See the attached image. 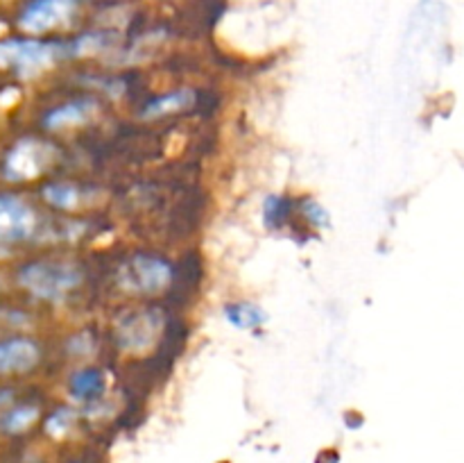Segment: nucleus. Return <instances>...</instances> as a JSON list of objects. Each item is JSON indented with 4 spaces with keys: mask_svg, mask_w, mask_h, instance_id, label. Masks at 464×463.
I'll list each match as a JSON object with an SVG mask.
<instances>
[{
    "mask_svg": "<svg viewBox=\"0 0 464 463\" xmlns=\"http://www.w3.org/2000/svg\"><path fill=\"white\" fill-rule=\"evenodd\" d=\"M98 112L100 104L93 98H75L57 104V107H50L41 118V125L50 132L68 130V127L86 125V123L98 116Z\"/></svg>",
    "mask_w": 464,
    "mask_h": 463,
    "instance_id": "1a4fd4ad",
    "label": "nucleus"
},
{
    "mask_svg": "<svg viewBox=\"0 0 464 463\" xmlns=\"http://www.w3.org/2000/svg\"><path fill=\"white\" fill-rule=\"evenodd\" d=\"M41 198L48 207L57 209L63 213H75L80 209H84L86 204H91V191L80 186L77 182H63V180H53L45 182L44 189H41Z\"/></svg>",
    "mask_w": 464,
    "mask_h": 463,
    "instance_id": "9b49d317",
    "label": "nucleus"
},
{
    "mask_svg": "<svg viewBox=\"0 0 464 463\" xmlns=\"http://www.w3.org/2000/svg\"><path fill=\"white\" fill-rule=\"evenodd\" d=\"M66 57H77L75 41L5 39L0 41V68L18 77H34Z\"/></svg>",
    "mask_w": 464,
    "mask_h": 463,
    "instance_id": "f03ea898",
    "label": "nucleus"
},
{
    "mask_svg": "<svg viewBox=\"0 0 464 463\" xmlns=\"http://www.w3.org/2000/svg\"><path fill=\"white\" fill-rule=\"evenodd\" d=\"M195 100H198V94L190 86H181V89L168 91V94L145 103V107L140 109V118H145V121H159V118L184 113L193 107Z\"/></svg>",
    "mask_w": 464,
    "mask_h": 463,
    "instance_id": "ddd939ff",
    "label": "nucleus"
},
{
    "mask_svg": "<svg viewBox=\"0 0 464 463\" xmlns=\"http://www.w3.org/2000/svg\"><path fill=\"white\" fill-rule=\"evenodd\" d=\"M84 280L82 266L68 259H32L16 271V284L45 304L68 302L84 286Z\"/></svg>",
    "mask_w": 464,
    "mask_h": 463,
    "instance_id": "f257e3e1",
    "label": "nucleus"
},
{
    "mask_svg": "<svg viewBox=\"0 0 464 463\" xmlns=\"http://www.w3.org/2000/svg\"><path fill=\"white\" fill-rule=\"evenodd\" d=\"M80 12V0H30L18 14V27L27 34H48L71 25Z\"/></svg>",
    "mask_w": 464,
    "mask_h": 463,
    "instance_id": "0eeeda50",
    "label": "nucleus"
},
{
    "mask_svg": "<svg viewBox=\"0 0 464 463\" xmlns=\"http://www.w3.org/2000/svg\"><path fill=\"white\" fill-rule=\"evenodd\" d=\"M75 422H77L75 409L59 407V409H54L53 413H48V418L44 420V429L50 438L62 440L71 434L72 427H75Z\"/></svg>",
    "mask_w": 464,
    "mask_h": 463,
    "instance_id": "4468645a",
    "label": "nucleus"
},
{
    "mask_svg": "<svg viewBox=\"0 0 464 463\" xmlns=\"http://www.w3.org/2000/svg\"><path fill=\"white\" fill-rule=\"evenodd\" d=\"M57 148L45 139H21L3 157V175L12 182L39 180L53 168Z\"/></svg>",
    "mask_w": 464,
    "mask_h": 463,
    "instance_id": "39448f33",
    "label": "nucleus"
},
{
    "mask_svg": "<svg viewBox=\"0 0 464 463\" xmlns=\"http://www.w3.org/2000/svg\"><path fill=\"white\" fill-rule=\"evenodd\" d=\"M225 313L227 318H229L231 325L240 327V330H254V327L266 322V313H263V309H258L256 304H249V302L229 304Z\"/></svg>",
    "mask_w": 464,
    "mask_h": 463,
    "instance_id": "2eb2a0df",
    "label": "nucleus"
},
{
    "mask_svg": "<svg viewBox=\"0 0 464 463\" xmlns=\"http://www.w3.org/2000/svg\"><path fill=\"white\" fill-rule=\"evenodd\" d=\"M175 281V266L152 252H134L116 268V286L130 295L154 298Z\"/></svg>",
    "mask_w": 464,
    "mask_h": 463,
    "instance_id": "7ed1b4c3",
    "label": "nucleus"
},
{
    "mask_svg": "<svg viewBox=\"0 0 464 463\" xmlns=\"http://www.w3.org/2000/svg\"><path fill=\"white\" fill-rule=\"evenodd\" d=\"M63 463H86V461H82V458H68V461H63Z\"/></svg>",
    "mask_w": 464,
    "mask_h": 463,
    "instance_id": "f3484780",
    "label": "nucleus"
},
{
    "mask_svg": "<svg viewBox=\"0 0 464 463\" xmlns=\"http://www.w3.org/2000/svg\"><path fill=\"white\" fill-rule=\"evenodd\" d=\"M44 234L34 204L12 191H0V245H23Z\"/></svg>",
    "mask_w": 464,
    "mask_h": 463,
    "instance_id": "20e7f679",
    "label": "nucleus"
},
{
    "mask_svg": "<svg viewBox=\"0 0 464 463\" xmlns=\"http://www.w3.org/2000/svg\"><path fill=\"white\" fill-rule=\"evenodd\" d=\"M44 359L39 340L30 336L0 339V377H21L34 370Z\"/></svg>",
    "mask_w": 464,
    "mask_h": 463,
    "instance_id": "6e6552de",
    "label": "nucleus"
},
{
    "mask_svg": "<svg viewBox=\"0 0 464 463\" xmlns=\"http://www.w3.org/2000/svg\"><path fill=\"white\" fill-rule=\"evenodd\" d=\"M163 313L157 307H139L122 313L113 325V340L127 354L148 352L161 336Z\"/></svg>",
    "mask_w": 464,
    "mask_h": 463,
    "instance_id": "423d86ee",
    "label": "nucleus"
},
{
    "mask_svg": "<svg viewBox=\"0 0 464 463\" xmlns=\"http://www.w3.org/2000/svg\"><path fill=\"white\" fill-rule=\"evenodd\" d=\"M41 420V407L36 402H14L5 411H0V434L9 436V438H21V436L30 434Z\"/></svg>",
    "mask_w": 464,
    "mask_h": 463,
    "instance_id": "f8f14e48",
    "label": "nucleus"
},
{
    "mask_svg": "<svg viewBox=\"0 0 464 463\" xmlns=\"http://www.w3.org/2000/svg\"><path fill=\"white\" fill-rule=\"evenodd\" d=\"M285 209H288V202L279 195H270L266 202V213H267V225L276 227L285 221Z\"/></svg>",
    "mask_w": 464,
    "mask_h": 463,
    "instance_id": "dca6fc26",
    "label": "nucleus"
},
{
    "mask_svg": "<svg viewBox=\"0 0 464 463\" xmlns=\"http://www.w3.org/2000/svg\"><path fill=\"white\" fill-rule=\"evenodd\" d=\"M68 395L77 404H84L86 409L98 407L107 398V375H104V370H100L95 366L77 368L68 377Z\"/></svg>",
    "mask_w": 464,
    "mask_h": 463,
    "instance_id": "9d476101",
    "label": "nucleus"
}]
</instances>
